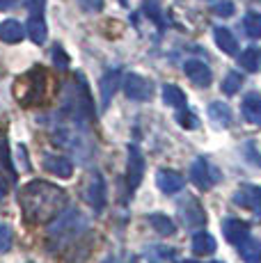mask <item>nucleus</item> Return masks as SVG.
Masks as SVG:
<instances>
[{
    "instance_id": "a211bd4d",
    "label": "nucleus",
    "mask_w": 261,
    "mask_h": 263,
    "mask_svg": "<svg viewBox=\"0 0 261 263\" xmlns=\"http://www.w3.org/2000/svg\"><path fill=\"white\" fill-rule=\"evenodd\" d=\"M213 39L218 44V48L227 55H236L238 53V42H236L234 32L227 28H213Z\"/></svg>"
},
{
    "instance_id": "c9c22d12",
    "label": "nucleus",
    "mask_w": 261,
    "mask_h": 263,
    "mask_svg": "<svg viewBox=\"0 0 261 263\" xmlns=\"http://www.w3.org/2000/svg\"><path fill=\"white\" fill-rule=\"evenodd\" d=\"M211 263H220V261H211Z\"/></svg>"
},
{
    "instance_id": "0eeeda50",
    "label": "nucleus",
    "mask_w": 261,
    "mask_h": 263,
    "mask_svg": "<svg viewBox=\"0 0 261 263\" xmlns=\"http://www.w3.org/2000/svg\"><path fill=\"white\" fill-rule=\"evenodd\" d=\"M190 179L197 185L199 190H209L213 181H218V170H211L209 163L204 158H197L193 165H190Z\"/></svg>"
},
{
    "instance_id": "4468645a",
    "label": "nucleus",
    "mask_w": 261,
    "mask_h": 263,
    "mask_svg": "<svg viewBox=\"0 0 261 263\" xmlns=\"http://www.w3.org/2000/svg\"><path fill=\"white\" fill-rule=\"evenodd\" d=\"M240 112L248 124L261 126V96L259 94H248L240 103Z\"/></svg>"
},
{
    "instance_id": "412c9836",
    "label": "nucleus",
    "mask_w": 261,
    "mask_h": 263,
    "mask_svg": "<svg viewBox=\"0 0 261 263\" xmlns=\"http://www.w3.org/2000/svg\"><path fill=\"white\" fill-rule=\"evenodd\" d=\"M238 247V254H240V259L243 261H248V263H257L261 259V245L257 240H252V238H245L240 245H236Z\"/></svg>"
},
{
    "instance_id": "c756f323",
    "label": "nucleus",
    "mask_w": 261,
    "mask_h": 263,
    "mask_svg": "<svg viewBox=\"0 0 261 263\" xmlns=\"http://www.w3.org/2000/svg\"><path fill=\"white\" fill-rule=\"evenodd\" d=\"M30 16H44V9H46V0H28L26 3Z\"/></svg>"
},
{
    "instance_id": "f8f14e48",
    "label": "nucleus",
    "mask_w": 261,
    "mask_h": 263,
    "mask_svg": "<svg viewBox=\"0 0 261 263\" xmlns=\"http://www.w3.org/2000/svg\"><path fill=\"white\" fill-rule=\"evenodd\" d=\"M183 183H185V179L174 170H160L156 174V185L165 192V195H174V192H179L183 188Z\"/></svg>"
},
{
    "instance_id": "bb28decb",
    "label": "nucleus",
    "mask_w": 261,
    "mask_h": 263,
    "mask_svg": "<svg viewBox=\"0 0 261 263\" xmlns=\"http://www.w3.org/2000/svg\"><path fill=\"white\" fill-rule=\"evenodd\" d=\"M177 121H179V126H183V128H188V130H193V128H197V126H199L197 115H193L190 110H185V108L179 110Z\"/></svg>"
},
{
    "instance_id": "c85d7f7f",
    "label": "nucleus",
    "mask_w": 261,
    "mask_h": 263,
    "mask_svg": "<svg viewBox=\"0 0 261 263\" xmlns=\"http://www.w3.org/2000/svg\"><path fill=\"white\" fill-rule=\"evenodd\" d=\"M213 12L218 14V16L227 18V16H232V14L236 12V5L232 3V0H215V3H213Z\"/></svg>"
},
{
    "instance_id": "cd10ccee",
    "label": "nucleus",
    "mask_w": 261,
    "mask_h": 263,
    "mask_svg": "<svg viewBox=\"0 0 261 263\" xmlns=\"http://www.w3.org/2000/svg\"><path fill=\"white\" fill-rule=\"evenodd\" d=\"M12 242H14L12 227H9V224H0V254H7V252L12 250Z\"/></svg>"
},
{
    "instance_id": "6ab92c4d",
    "label": "nucleus",
    "mask_w": 261,
    "mask_h": 263,
    "mask_svg": "<svg viewBox=\"0 0 261 263\" xmlns=\"http://www.w3.org/2000/svg\"><path fill=\"white\" fill-rule=\"evenodd\" d=\"M218 250V242L211 234L207 231H197V234L193 236V252L197 256H207V254H213V252Z\"/></svg>"
},
{
    "instance_id": "aec40b11",
    "label": "nucleus",
    "mask_w": 261,
    "mask_h": 263,
    "mask_svg": "<svg viewBox=\"0 0 261 263\" xmlns=\"http://www.w3.org/2000/svg\"><path fill=\"white\" fill-rule=\"evenodd\" d=\"M26 32L28 37L32 39L34 44H44L48 37V28H46V21L44 16H30L28 18V25H26Z\"/></svg>"
},
{
    "instance_id": "72a5a7b5",
    "label": "nucleus",
    "mask_w": 261,
    "mask_h": 263,
    "mask_svg": "<svg viewBox=\"0 0 261 263\" xmlns=\"http://www.w3.org/2000/svg\"><path fill=\"white\" fill-rule=\"evenodd\" d=\"M7 188H9V183H7V179H5L3 174H0V199H3L5 195H7Z\"/></svg>"
},
{
    "instance_id": "f257e3e1",
    "label": "nucleus",
    "mask_w": 261,
    "mask_h": 263,
    "mask_svg": "<svg viewBox=\"0 0 261 263\" xmlns=\"http://www.w3.org/2000/svg\"><path fill=\"white\" fill-rule=\"evenodd\" d=\"M18 201L28 222L44 224L62 213V209L67 206V192L48 181H32L26 188H21Z\"/></svg>"
},
{
    "instance_id": "ddd939ff",
    "label": "nucleus",
    "mask_w": 261,
    "mask_h": 263,
    "mask_svg": "<svg viewBox=\"0 0 261 263\" xmlns=\"http://www.w3.org/2000/svg\"><path fill=\"white\" fill-rule=\"evenodd\" d=\"M44 170L51 172L55 176H62V179H71L73 174V165L69 158H62V156H44L42 160Z\"/></svg>"
},
{
    "instance_id": "2f4dec72",
    "label": "nucleus",
    "mask_w": 261,
    "mask_h": 263,
    "mask_svg": "<svg viewBox=\"0 0 261 263\" xmlns=\"http://www.w3.org/2000/svg\"><path fill=\"white\" fill-rule=\"evenodd\" d=\"M80 5H83V9H87V12H101L103 0H80Z\"/></svg>"
},
{
    "instance_id": "39448f33",
    "label": "nucleus",
    "mask_w": 261,
    "mask_h": 263,
    "mask_svg": "<svg viewBox=\"0 0 261 263\" xmlns=\"http://www.w3.org/2000/svg\"><path fill=\"white\" fill-rule=\"evenodd\" d=\"M122 87H124V94L133 101H149L154 94V87L144 76H138V73H126L122 80Z\"/></svg>"
},
{
    "instance_id": "f03ea898",
    "label": "nucleus",
    "mask_w": 261,
    "mask_h": 263,
    "mask_svg": "<svg viewBox=\"0 0 261 263\" xmlns=\"http://www.w3.org/2000/svg\"><path fill=\"white\" fill-rule=\"evenodd\" d=\"M14 96L21 105H37L46 96V71L39 67L18 76L14 83Z\"/></svg>"
},
{
    "instance_id": "9d476101",
    "label": "nucleus",
    "mask_w": 261,
    "mask_h": 263,
    "mask_svg": "<svg viewBox=\"0 0 261 263\" xmlns=\"http://www.w3.org/2000/svg\"><path fill=\"white\" fill-rule=\"evenodd\" d=\"M181 217H183V222H185V227H202L204 222H207V215H204V209L199 206V201L197 199H193V197H188V199L181 204Z\"/></svg>"
},
{
    "instance_id": "dca6fc26",
    "label": "nucleus",
    "mask_w": 261,
    "mask_h": 263,
    "mask_svg": "<svg viewBox=\"0 0 261 263\" xmlns=\"http://www.w3.org/2000/svg\"><path fill=\"white\" fill-rule=\"evenodd\" d=\"M209 117L213 121L215 128H227V126L232 124V110H229V105L222 103V101H213V103L209 105Z\"/></svg>"
},
{
    "instance_id": "393cba45",
    "label": "nucleus",
    "mask_w": 261,
    "mask_h": 263,
    "mask_svg": "<svg viewBox=\"0 0 261 263\" xmlns=\"http://www.w3.org/2000/svg\"><path fill=\"white\" fill-rule=\"evenodd\" d=\"M243 30L248 37L259 39L261 37V14L259 12H248L243 16Z\"/></svg>"
},
{
    "instance_id": "423d86ee",
    "label": "nucleus",
    "mask_w": 261,
    "mask_h": 263,
    "mask_svg": "<svg viewBox=\"0 0 261 263\" xmlns=\"http://www.w3.org/2000/svg\"><path fill=\"white\" fill-rule=\"evenodd\" d=\"M234 201L243 209H250L252 213L261 217V188L259 185H243L234 192Z\"/></svg>"
},
{
    "instance_id": "2eb2a0df",
    "label": "nucleus",
    "mask_w": 261,
    "mask_h": 263,
    "mask_svg": "<svg viewBox=\"0 0 261 263\" xmlns=\"http://www.w3.org/2000/svg\"><path fill=\"white\" fill-rule=\"evenodd\" d=\"M119 83H122V76H119L117 69H113V71H108L101 78V105L103 108H108V103L113 101V96L115 92H117V87H119Z\"/></svg>"
},
{
    "instance_id": "1a4fd4ad",
    "label": "nucleus",
    "mask_w": 261,
    "mask_h": 263,
    "mask_svg": "<svg viewBox=\"0 0 261 263\" xmlns=\"http://www.w3.org/2000/svg\"><path fill=\"white\" fill-rule=\"evenodd\" d=\"M183 71L190 78V83H195L197 87H209L213 76H211V69L207 67V62L202 60H185Z\"/></svg>"
},
{
    "instance_id": "a878e982",
    "label": "nucleus",
    "mask_w": 261,
    "mask_h": 263,
    "mask_svg": "<svg viewBox=\"0 0 261 263\" xmlns=\"http://www.w3.org/2000/svg\"><path fill=\"white\" fill-rule=\"evenodd\" d=\"M243 87V76L240 73H236V71H229L227 76H225V80H222V92L225 94H236L238 89Z\"/></svg>"
},
{
    "instance_id": "7c9ffc66",
    "label": "nucleus",
    "mask_w": 261,
    "mask_h": 263,
    "mask_svg": "<svg viewBox=\"0 0 261 263\" xmlns=\"http://www.w3.org/2000/svg\"><path fill=\"white\" fill-rule=\"evenodd\" d=\"M53 62H55V67L58 69H67L69 67V55L64 53L60 46H55L53 48Z\"/></svg>"
},
{
    "instance_id": "5701e85b",
    "label": "nucleus",
    "mask_w": 261,
    "mask_h": 263,
    "mask_svg": "<svg viewBox=\"0 0 261 263\" xmlns=\"http://www.w3.org/2000/svg\"><path fill=\"white\" fill-rule=\"evenodd\" d=\"M163 101L170 105V108H185V94L177 85H165L163 87Z\"/></svg>"
},
{
    "instance_id": "7ed1b4c3",
    "label": "nucleus",
    "mask_w": 261,
    "mask_h": 263,
    "mask_svg": "<svg viewBox=\"0 0 261 263\" xmlns=\"http://www.w3.org/2000/svg\"><path fill=\"white\" fill-rule=\"evenodd\" d=\"M85 227H87V222H85L83 215L76 213V211H67V213L48 229V240H53L55 245H62V242H67L69 238L78 236Z\"/></svg>"
},
{
    "instance_id": "f3484780",
    "label": "nucleus",
    "mask_w": 261,
    "mask_h": 263,
    "mask_svg": "<svg viewBox=\"0 0 261 263\" xmlns=\"http://www.w3.org/2000/svg\"><path fill=\"white\" fill-rule=\"evenodd\" d=\"M23 34H26V28L18 21H14V18H7V21L0 23V42L18 44L23 39Z\"/></svg>"
},
{
    "instance_id": "6e6552de",
    "label": "nucleus",
    "mask_w": 261,
    "mask_h": 263,
    "mask_svg": "<svg viewBox=\"0 0 261 263\" xmlns=\"http://www.w3.org/2000/svg\"><path fill=\"white\" fill-rule=\"evenodd\" d=\"M142 174H144V158L140 154V149L135 144L128 146V165H126V176H128V185L130 190H135L142 181Z\"/></svg>"
},
{
    "instance_id": "20e7f679",
    "label": "nucleus",
    "mask_w": 261,
    "mask_h": 263,
    "mask_svg": "<svg viewBox=\"0 0 261 263\" xmlns=\"http://www.w3.org/2000/svg\"><path fill=\"white\" fill-rule=\"evenodd\" d=\"M83 199L92 206L94 211H101L105 206V181L99 172H89L83 185Z\"/></svg>"
},
{
    "instance_id": "b1692460",
    "label": "nucleus",
    "mask_w": 261,
    "mask_h": 263,
    "mask_svg": "<svg viewBox=\"0 0 261 263\" xmlns=\"http://www.w3.org/2000/svg\"><path fill=\"white\" fill-rule=\"evenodd\" d=\"M149 220V224L154 227V231H158L160 236H170V234H174V222L170 220L167 215H163V213H152L147 217Z\"/></svg>"
},
{
    "instance_id": "473e14b6",
    "label": "nucleus",
    "mask_w": 261,
    "mask_h": 263,
    "mask_svg": "<svg viewBox=\"0 0 261 263\" xmlns=\"http://www.w3.org/2000/svg\"><path fill=\"white\" fill-rule=\"evenodd\" d=\"M16 5H18V0H0V9H3V12L5 9H14Z\"/></svg>"
},
{
    "instance_id": "f704fd0d",
    "label": "nucleus",
    "mask_w": 261,
    "mask_h": 263,
    "mask_svg": "<svg viewBox=\"0 0 261 263\" xmlns=\"http://www.w3.org/2000/svg\"><path fill=\"white\" fill-rule=\"evenodd\" d=\"M179 263H197V261H193V259H183V261H179Z\"/></svg>"
},
{
    "instance_id": "4be33fe9",
    "label": "nucleus",
    "mask_w": 261,
    "mask_h": 263,
    "mask_svg": "<svg viewBox=\"0 0 261 263\" xmlns=\"http://www.w3.org/2000/svg\"><path fill=\"white\" fill-rule=\"evenodd\" d=\"M238 64L245 69V71H257V69L261 67V50L254 48V46L245 48L238 58Z\"/></svg>"
},
{
    "instance_id": "9b49d317",
    "label": "nucleus",
    "mask_w": 261,
    "mask_h": 263,
    "mask_svg": "<svg viewBox=\"0 0 261 263\" xmlns=\"http://www.w3.org/2000/svg\"><path fill=\"white\" fill-rule=\"evenodd\" d=\"M222 231H225V238L232 245H240L245 238H250V227L243 220H236V217H229V220L222 222Z\"/></svg>"
}]
</instances>
